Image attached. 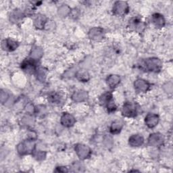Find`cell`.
Returning a JSON list of instances; mask_svg holds the SVG:
<instances>
[{
    "label": "cell",
    "mask_w": 173,
    "mask_h": 173,
    "mask_svg": "<svg viewBox=\"0 0 173 173\" xmlns=\"http://www.w3.org/2000/svg\"><path fill=\"white\" fill-rule=\"evenodd\" d=\"M74 122H75L74 118L70 114H64L62 117V123L66 126H71L74 124Z\"/></svg>",
    "instance_id": "cell-8"
},
{
    "label": "cell",
    "mask_w": 173,
    "mask_h": 173,
    "mask_svg": "<svg viewBox=\"0 0 173 173\" xmlns=\"http://www.w3.org/2000/svg\"><path fill=\"white\" fill-rule=\"evenodd\" d=\"M143 139L139 135H133L129 139V143L133 146H139L142 145Z\"/></svg>",
    "instance_id": "cell-7"
},
{
    "label": "cell",
    "mask_w": 173,
    "mask_h": 173,
    "mask_svg": "<svg viewBox=\"0 0 173 173\" xmlns=\"http://www.w3.org/2000/svg\"><path fill=\"white\" fill-rule=\"evenodd\" d=\"M162 138L160 135L158 134H153L151 135L150 137V143L151 145H154V146H158L160 143H162Z\"/></svg>",
    "instance_id": "cell-9"
},
{
    "label": "cell",
    "mask_w": 173,
    "mask_h": 173,
    "mask_svg": "<svg viewBox=\"0 0 173 173\" xmlns=\"http://www.w3.org/2000/svg\"><path fill=\"white\" fill-rule=\"evenodd\" d=\"M135 86L136 89L139 90V91H146L150 87V85L146 81H143L141 79L137 80L135 83Z\"/></svg>",
    "instance_id": "cell-5"
},
{
    "label": "cell",
    "mask_w": 173,
    "mask_h": 173,
    "mask_svg": "<svg viewBox=\"0 0 173 173\" xmlns=\"http://www.w3.org/2000/svg\"><path fill=\"white\" fill-rule=\"evenodd\" d=\"M43 18H42V17H39L37 19L35 20V22L37 24V27H42L43 26Z\"/></svg>",
    "instance_id": "cell-16"
},
{
    "label": "cell",
    "mask_w": 173,
    "mask_h": 173,
    "mask_svg": "<svg viewBox=\"0 0 173 173\" xmlns=\"http://www.w3.org/2000/svg\"><path fill=\"white\" fill-rule=\"evenodd\" d=\"M75 150L77 152L78 155H79L80 156V158H87V156L90 153L89 148L86 147V146L81 145V144L77 146V147H75Z\"/></svg>",
    "instance_id": "cell-4"
},
{
    "label": "cell",
    "mask_w": 173,
    "mask_h": 173,
    "mask_svg": "<svg viewBox=\"0 0 173 173\" xmlns=\"http://www.w3.org/2000/svg\"><path fill=\"white\" fill-rule=\"evenodd\" d=\"M137 112V106L135 104L131 102H127L123 106L122 113L124 115L129 117H133L136 116Z\"/></svg>",
    "instance_id": "cell-1"
},
{
    "label": "cell",
    "mask_w": 173,
    "mask_h": 173,
    "mask_svg": "<svg viewBox=\"0 0 173 173\" xmlns=\"http://www.w3.org/2000/svg\"><path fill=\"white\" fill-rule=\"evenodd\" d=\"M158 118L156 115L150 114L146 118V122L149 127H154L158 124Z\"/></svg>",
    "instance_id": "cell-6"
},
{
    "label": "cell",
    "mask_w": 173,
    "mask_h": 173,
    "mask_svg": "<svg viewBox=\"0 0 173 173\" xmlns=\"http://www.w3.org/2000/svg\"><path fill=\"white\" fill-rule=\"evenodd\" d=\"M146 64L147 69L150 70V71L157 72L161 68V62H160V61L158 59L156 58H152L146 60Z\"/></svg>",
    "instance_id": "cell-2"
},
{
    "label": "cell",
    "mask_w": 173,
    "mask_h": 173,
    "mask_svg": "<svg viewBox=\"0 0 173 173\" xmlns=\"http://www.w3.org/2000/svg\"><path fill=\"white\" fill-rule=\"evenodd\" d=\"M119 82H120V78L115 75L110 76L108 79V84L110 86V87H114Z\"/></svg>",
    "instance_id": "cell-12"
},
{
    "label": "cell",
    "mask_w": 173,
    "mask_h": 173,
    "mask_svg": "<svg viewBox=\"0 0 173 173\" xmlns=\"http://www.w3.org/2000/svg\"><path fill=\"white\" fill-rule=\"evenodd\" d=\"M122 127V124L121 122L119 121L114 122L110 128L111 132H112V133H118L121 131Z\"/></svg>",
    "instance_id": "cell-11"
},
{
    "label": "cell",
    "mask_w": 173,
    "mask_h": 173,
    "mask_svg": "<svg viewBox=\"0 0 173 173\" xmlns=\"http://www.w3.org/2000/svg\"><path fill=\"white\" fill-rule=\"evenodd\" d=\"M6 43H5V45H6V47L8 50H10V51L14 50V49H15L16 47H18V43L12 40L7 39V40H6Z\"/></svg>",
    "instance_id": "cell-14"
},
{
    "label": "cell",
    "mask_w": 173,
    "mask_h": 173,
    "mask_svg": "<svg viewBox=\"0 0 173 173\" xmlns=\"http://www.w3.org/2000/svg\"><path fill=\"white\" fill-rule=\"evenodd\" d=\"M113 10L114 13L118 15L125 14L128 12V5L126 2H118L115 3Z\"/></svg>",
    "instance_id": "cell-3"
},
{
    "label": "cell",
    "mask_w": 173,
    "mask_h": 173,
    "mask_svg": "<svg viewBox=\"0 0 173 173\" xmlns=\"http://www.w3.org/2000/svg\"><path fill=\"white\" fill-rule=\"evenodd\" d=\"M22 68H24L25 71H27L28 72L32 71V70H35V64L33 62H31L28 60L27 62H24L22 64Z\"/></svg>",
    "instance_id": "cell-13"
},
{
    "label": "cell",
    "mask_w": 173,
    "mask_h": 173,
    "mask_svg": "<svg viewBox=\"0 0 173 173\" xmlns=\"http://www.w3.org/2000/svg\"><path fill=\"white\" fill-rule=\"evenodd\" d=\"M153 21L156 27H162L164 24V20L162 16L156 14L153 16Z\"/></svg>",
    "instance_id": "cell-10"
},
{
    "label": "cell",
    "mask_w": 173,
    "mask_h": 173,
    "mask_svg": "<svg viewBox=\"0 0 173 173\" xmlns=\"http://www.w3.org/2000/svg\"><path fill=\"white\" fill-rule=\"evenodd\" d=\"M100 29H96V28H94V29L91 30V31L90 34L91 35V37L93 39H97L100 37L101 35V31H100Z\"/></svg>",
    "instance_id": "cell-15"
}]
</instances>
